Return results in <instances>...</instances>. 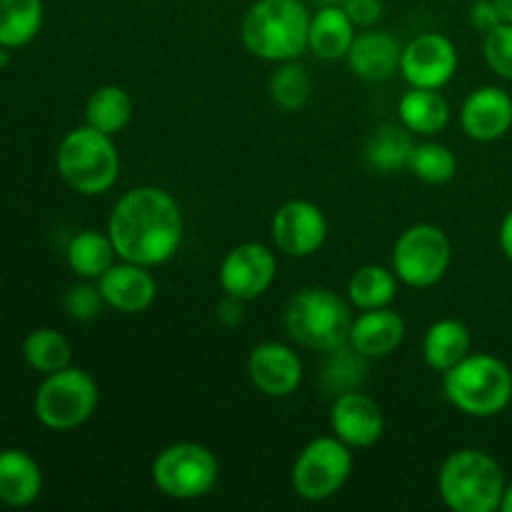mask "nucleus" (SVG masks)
Masks as SVG:
<instances>
[{
  "mask_svg": "<svg viewBox=\"0 0 512 512\" xmlns=\"http://www.w3.org/2000/svg\"><path fill=\"white\" fill-rule=\"evenodd\" d=\"M398 293V275L383 265H365L355 270L348 283V298L355 308H388Z\"/></svg>",
  "mask_w": 512,
  "mask_h": 512,
  "instance_id": "obj_29",
  "label": "nucleus"
},
{
  "mask_svg": "<svg viewBox=\"0 0 512 512\" xmlns=\"http://www.w3.org/2000/svg\"><path fill=\"white\" fill-rule=\"evenodd\" d=\"M70 343L65 340L63 333L53 328H38L25 338L23 343V358L38 373H58V370L70 365Z\"/></svg>",
  "mask_w": 512,
  "mask_h": 512,
  "instance_id": "obj_30",
  "label": "nucleus"
},
{
  "mask_svg": "<svg viewBox=\"0 0 512 512\" xmlns=\"http://www.w3.org/2000/svg\"><path fill=\"white\" fill-rule=\"evenodd\" d=\"M248 375L268 398H288L303 383V363L288 345L260 343L248 358Z\"/></svg>",
  "mask_w": 512,
  "mask_h": 512,
  "instance_id": "obj_15",
  "label": "nucleus"
},
{
  "mask_svg": "<svg viewBox=\"0 0 512 512\" xmlns=\"http://www.w3.org/2000/svg\"><path fill=\"white\" fill-rule=\"evenodd\" d=\"M340 8L348 13V18L353 20L360 28H370L373 23H378L380 15H383V3L380 0H343Z\"/></svg>",
  "mask_w": 512,
  "mask_h": 512,
  "instance_id": "obj_35",
  "label": "nucleus"
},
{
  "mask_svg": "<svg viewBox=\"0 0 512 512\" xmlns=\"http://www.w3.org/2000/svg\"><path fill=\"white\" fill-rule=\"evenodd\" d=\"M453 248L438 225L420 223L405 230L393 248V273L410 288H430L448 273Z\"/></svg>",
  "mask_w": 512,
  "mask_h": 512,
  "instance_id": "obj_9",
  "label": "nucleus"
},
{
  "mask_svg": "<svg viewBox=\"0 0 512 512\" xmlns=\"http://www.w3.org/2000/svg\"><path fill=\"white\" fill-rule=\"evenodd\" d=\"M98 288L108 308L128 315L148 310L158 295V285H155V278L148 273V268L128 263V260L115 263L108 273L100 275Z\"/></svg>",
  "mask_w": 512,
  "mask_h": 512,
  "instance_id": "obj_17",
  "label": "nucleus"
},
{
  "mask_svg": "<svg viewBox=\"0 0 512 512\" xmlns=\"http://www.w3.org/2000/svg\"><path fill=\"white\" fill-rule=\"evenodd\" d=\"M413 148V133L405 125H383L370 135L368 145H365V160L373 170L390 175L408 168Z\"/></svg>",
  "mask_w": 512,
  "mask_h": 512,
  "instance_id": "obj_25",
  "label": "nucleus"
},
{
  "mask_svg": "<svg viewBox=\"0 0 512 512\" xmlns=\"http://www.w3.org/2000/svg\"><path fill=\"white\" fill-rule=\"evenodd\" d=\"M108 235L120 260L163 265L178 253L183 240V213L168 190L143 185L115 203L108 220Z\"/></svg>",
  "mask_w": 512,
  "mask_h": 512,
  "instance_id": "obj_1",
  "label": "nucleus"
},
{
  "mask_svg": "<svg viewBox=\"0 0 512 512\" xmlns=\"http://www.w3.org/2000/svg\"><path fill=\"white\" fill-rule=\"evenodd\" d=\"M350 305L328 288H305L285 308V330L298 345L318 353L348 343Z\"/></svg>",
  "mask_w": 512,
  "mask_h": 512,
  "instance_id": "obj_5",
  "label": "nucleus"
},
{
  "mask_svg": "<svg viewBox=\"0 0 512 512\" xmlns=\"http://www.w3.org/2000/svg\"><path fill=\"white\" fill-rule=\"evenodd\" d=\"M400 123L413 135H438L443 133L450 120L448 100L433 88H410L398 103Z\"/></svg>",
  "mask_w": 512,
  "mask_h": 512,
  "instance_id": "obj_23",
  "label": "nucleus"
},
{
  "mask_svg": "<svg viewBox=\"0 0 512 512\" xmlns=\"http://www.w3.org/2000/svg\"><path fill=\"white\" fill-rule=\"evenodd\" d=\"M270 98L283 110H298L310 98V75L295 60L280 65L270 78Z\"/></svg>",
  "mask_w": 512,
  "mask_h": 512,
  "instance_id": "obj_32",
  "label": "nucleus"
},
{
  "mask_svg": "<svg viewBox=\"0 0 512 512\" xmlns=\"http://www.w3.org/2000/svg\"><path fill=\"white\" fill-rule=\"evenodd\" d=\"M153 483L173 500H195L218 483V460L198 443H175L153 463Z\"/></svg>",
  "mask_w": 512,
  "mask_h": 512,
  "instance_id": "obj_8",
  "label": "nucleus"
},
{
  "mask_svg": "<svg viewBox=\"0 0 512 512\" xmlns=\"http://www.w3.org/2000/svg\"><path fill=\"white\" fill-rule=\"evenodd\" d=\"M58 173L65 183L83 195H100L115 185L120 175V155L113 135L83 125L60 140Z\"/></svg>",
  "mask_w": 512,
  "mask_h": 512,
  "instance_id": "obj_6",
  "label": "nucleus"
},
{
  "mask_svg": "<svg viewBox=\"0 0 512 512\" xmlns=\"http://www.w3.org/2000/svg\"><path fill=\"white\" fill-rule=\"evenodd\" d=\"M455 70H458V50L445 35L423 33L403 45L400 73L410 88L440 90L453 80Z\"/></svg>",
  "mask_w": 512,
  "mask_h": 512,
  "instance_id": "obj_11",
  "label": "nucleus"
},
{
  "mask_svg": "<svg viewBox=\"0 0 512 512\" xmlns=\"http://www.w3.org/2000/svg\"><path fill=\"white\" fill-rule=\"evenodd\" d=\"M483 53L500 78L512 80V23H500L498 28L485 33Z\"/></svg>",
  "mask_w": 512,
  "mask_h": 512,
  "instance_id": "obj_33",
  "label": "nucleus"
},
{
  "mask_svg": "<svg viewBox=\"0 0 512 512\" xmlns=\"http://www.w3.org/2000/svg\"><path fill=\"white\" fill-rule=\"evenodd\" d=\"M405 338V320L390 308L363 310L350 325L348 343L368 360L388 358Z\"/></svg>",
  "mask_w": 512,
  "mask_h": 512,
  "instance_id": "obj_19",
  "label": "nucleus"
},
{
  "mask_svg": "<svg viewBox=\"0 0 512 512\" xmlns=\"http://www.w3.org/2000/svg\"><path fill=\"white\" fill-rule=\"evenodd\" d=\"M98 405V385L85 370L63 368L50 373L35 395V415L50 430H73L83 425Z\"/></svg>",
  "mask_w": 512,
  "mask_h": 512,
  "instance_id": "obj_7",
  "label": "nucleus"
},
{
  "mask_svg": "<svg viewBox=\"0 0 512 512\" xmlns=\"http://www.w3.org/2000/svg\"><path fill=\"white\" fill-rule=\"evenodd\" d=\"M345 58L358 78L380 83V80H390L400 70L403 45L385 30H365L355 35Z\"/></svg>",
  "mask_w": 512,
  "mask_h": 512,
  "instance_id": "obj_18",
  "label": "nucleus"
},
{
  "mask_svg": "<svg viewBox=\"0 0 512 512\" xmlns=\"http://www.w3.org/2000/svg\"><path fill=\"white\" fill-rule=\"evenodd\" d=\"M275 245L290 258H308L323 248L328 238V220L310 200H290L273 215L270 225Z\"/></svg>",
  "mask_w": 512,
  "mask_h": 512,
  "instance_id": "obj_13",
  "label": "nucleus"
},
{
  "mask_svg": "<svg viewBox=\"0 0 512 512\" xmlns=\"http://www.w3.org/2000/svg\"><path fill=\"white\" fill-rule=\"evenodd\" d=\"M408 170L428 185H443L458 173V158L443 143H415Z\"/></svg>",
  "mask_w": 512,
  "mask_h": 512,
  "instance_id": "obj_31",
  "label": "nucleus"
},
{
  "mask_svg": "<svg viewBox=\"0 0 512 512\" xmlns=\"http://www.w3.org/2000/svg\"><path fill=\"white\" fill-rule=\"evenodd\" d=\"M243 303L245 300L233 298V295H225L218 305V320L228 328H235V325L243 320Z\"/></svg>",
  "mask_w": 512,
  "mask_h": 512,
  "instance_id": "obj_37",
  "label": "nucleus"
},
{
  "mask_svg": "<svg viewBox=\"0 0 512 512\" xmlns=\"http://www.w3.org/2000/svg\"><path fill=\"white\" fill-rule=\"evenodd\" d=\"M310 13L300 0H258L243 18V43L255 58L288 63L308 48Z\"/></svg>",
  "mask_w": 512,
  "mask_h": 512,
  "instance_id": "obj_2",
  "label": "nucleus"
},
{
  "mask_svg": "<svg viewBox=\"0 0 512 512\" xmlns=\"http://www.w3.org/2000/svg\"><path fill=\"white\" fill-rule=\"evenodd\" d=\"M500 510L512 512V483L505 485V495H503V503H500Z\"/></svg>",
  "mask_w": 512,
  "mask_h": 512,
  "instance_id": "obj_40",
  "label": "nucleus"
},
{
  "mask_svg": "<svg viewBox=\"0 0 512 512\" xmlns=\"http://www.w3.org/2000/svg\"><path fill=\"white\" fill-rule=\"evenodd\" d=\"M470 23L478 30H483V33H490L493 28H498L503 23V18H500V10L495 5V0H475L473 8H470Z\"/></svg>",
  "mask_w": 512,
  "mask_h": 512,
  "instance_id": "obj_36",
  "label": "nucleus"
},
{
  "mask_svg": "<svg viewBox=\"0 0 512 512\" xmlns=\"http://www.w3.org/2000/svg\"><path fill=\"white\" fill-rule=\"evenodd\" d=\"M43 0H0V48H20L40 33Z\"/></svg>",
  "mask_w": 512,
  "mask_h": 512,
  "instance_id": "obj_28",
  "label": "nucleus"
},
{
  "mask_svg": "<svg viewBox=\"0 0 512 512\" xmlns=\"http://www.w3.org/2000/svg\"><path fill=\"white\" fill-rule=\"evenodd\" d=\"M43 488L38 463L25 450H0V503L10 508H28Z\"/></svg>",
  "mask_w": 512,
  "mask_h": 512,
  "instance_id": "obj_20",
  "label": "nucleus"
},
{
  "mask_svg": "<svg viewBox=\"0 0 512 512\" xmlns=\"http://www.w3.org/2000/svg\"><path fill=\"white\" fill-rule=\"evenodd\" d=\"M115 255L118 250L110 235L98 233V230H83L68 245V265L75 275L88 280H98L100 275L108 273L115 265Z\"/></svg>",
  "mask_w": 512,
  "mask_h": 512,
  "instance_id": "obj_26",
  "label": "nucleus"
},
{
  "mask_svg": "<svg viewBox=\"0 0 512 512\" xmlns=\"http://www.w3.org/2000/svg\"><path fill=\"white\" fill-rule=\"evenodd\" d=\"M358 25L348 18L340 5H323L315 15H310L308 48L323 60L345 58L355 40Z\"/></svg>",
  "mask_w": 512,
  "mask_h": 512,
  "instance_id": "obj_21",
  "label": "nucleus"
},
{
  "mask_svg": "<svg viewBox=\"0 0 512 512\" xmlns=\"http://www.w3.org/2000/svg\"><path fill=\"white\" fill-rule=\"evenodd\" d=\"M460 123L478 143L500 140L512 128V98L495 85L473 90L460 110Z\"/></svg>",
  "mask_w": 512,
  "mask_h": 512,
  "instance_id": "obj_16",
  "label": "nucleus"
},
{
  "mask_svg": "<svg viewBox=\"0 0 512 512\" xmlns=\"http://www.w3.org/2000/svg\"><path fill=\"white\" fill-rule=\"evenodd\" d=\"M470 345H473V338H470L468 325L455 318H443L430 325L425 333L423 358L435 373H445L463 358H468Z\"/></svg>",
  "mask_w": 512,
  "mask_h": 512,
  "instance_id": "obj_22",
  "label": "nucleus"
},
{
  "mask_svg": "<svg viewBox=\"0 0 512 512\" xmlns=\"http://www.w3.org/2000/svg\"><path fill=\"white\" fill-rule=\"evenodd\" d=\"M438 490L455 512H495L503 503L505 475L483 450H458L440 468Z\"/></svg>",
  "mask_w": 512,
  "mask_h": 512,
  "instance_id": "obj_4",
  "label": "nucleus"
},
{
  "mask_svg": "<svg viewBox=\"0 0 512 512\" xmlns=\"http://www.w3.org/2000/svg\"><path fill=\"white\" fill-rule=\"evenodd\" d=\"M495 5H498L503 23H512V0H495Z\"/></svg>",
  "mask_w": 512,
  "mask_h": 512,
  "instance_id": "obj_39",
  "label": "nucleus"
},
{
  "mask_svg": "<svg viewBox=\"0 0 512 512\" xmlns=\"http://www.w3.org/2000/svg\"><path fill=\"white\" fill-rule=\"evenodd\" d=\"M498 240H500V248H503L505 258L512 263V210L508 215H505L503 225H500V233H498Z\"/></svg>",
  "mask_w": 512,
  "mask_h": 512,
  "instance_id": "obj_38",
  "label": "nucleus"
},
{
  "mask_svg": "<svg viewBox=\"0 0 512 512\" xmlns=\"http://www.w3.org/2000/svg\"><path fill=\"white\" fill-rule=\"evenodd\" d=\"M353 448L333 438H315L305 445L293 465V488L295 493L310 503L333 498L348 483L353 473Z\"/></svg>",
  "mask_w": 512,
  "mask_h": 512,
  "instance_id": "obj_10",
  "label": "nucleus"
},
{
  "mask_svg": "<svg viewBox=\"0 0 512 512\" xmlns=\"http://www.w3.org/2000/svg\"><path fill=\"white\" fill-rule=\"evenodd\" d=\"M368 378V358L360 355L350 343L338 345V348L325 353L323 370H320V388L330 398L353 393L363 388Z\"/></svg>",
  "mask_w": 512,
  "mask_h": 512,
  "instance_id": "obj_24",
  "label": "nucleus"
},
{
  "mask_svg": "<svg viewBox=\"0 0 512 512\" xmlns=\"http://www.w3.org/2000/svg\"><path fill=\"white\" fill-rule=\"evenodd\" d=\"M330 428L348 448H370L383 438L385 418L380 405L360 390L338 395L330 408Z\"/></svg>",
  "mask_w": 512,
  "mask_h": 512,
  "instance_id": "obj_14",
  "label": "nucleus"
},
{
  "mask_svg": "<svg viewBox=\"0 0 512 512\" xmlns=\"http://www.w3.org/2000/svg\"><path fill=\"white\" fill-rule=\"evenodd\" d=\"M445 398L470 418H493L512 400V373L503 360L470 353L443 373Z\"/></svg>",
  "mask_w": 512,
  "mask_h": 512,
  "instance_id": "obj_3",
  "label": "nucleus"
},
{
  "mask_svg": "<svg viewBox=\"0 0 512 512\" xmlns=\"http://www.w3.org/2000/svg\"><path fill=\"white\" fill-rule=\"evenodd\" d=\"M133 118V100L118 85H103L95 90L85 105V120L90 128L105 135H118Z\"/></svg>",
  "mask_w": 512,
  "mask_h": 512,
  "instance_id": "obj_27",
  "label": "nucleus"
},
{
  "mask_svg": "<svg viewBox=\"0 0 512 512\" xmlns=\"http://www.w3.org/2000/svg\"><path fill=\"white\" fill-rule=\"evenodd\" d=\"M220 288L238 300H255L273 285L278 260L270 248L260 243H243L230 250L220 265Z\"/></svg>",
  "mask_w": 512,
  "mask_h": 512,
  "instance_id": "obj_12",
  "label": "nucleus"
},
{
  "mask_svg": "<svg viewBox=\"0 0 512 512\" xmlns=\"http://www.w3.org/2000/svg\"><path fill=\"white\" fill-rule=\"evenodd\" d=\"M65 308H68L70 318L80 320V323H88L95 320L105 308V298L100 293V288L93 285H75L65 295Z\"/></svg>",
  "mask_w": 512,
  "mask_h": 512,
  "instance_id": "obj_34",
  "label": "nucleus"
}]
</instances>
